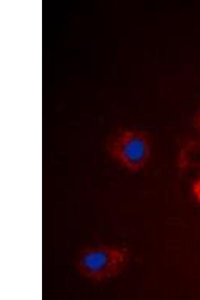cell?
Here are the masks:
<instances>
[{
  "mask_svg": "<svg viewBox=\"0 0 200 300\" xmlns=\"http://www.w3.org/2000/svg\"><path fill=\"white\" fill-rule=\"evenodd\" d=\"M128 253L124 248L114 246L87 247L78 254L75 264L84 276L102 280L118 275L124 268Z\"/></svg>",
  "mask_w": 200,
  "mask_h": 300,
  "instance_id": "cell-1",
  "label": "cell"
},
{
  "mask_svg": "<svg viewBox=\"0 0 200 300\" xmlns=\"http://www.w3.org/2000/svg\"><path fill=\"white\" fill-rule=\"evenodd\" d=\"M112 156L127 169L136 172L147 162L150 144L147 134L137 130H126L118 134L109 144Z\"/></svg>",
  "mask_w": 200,
  "mask_h": 300,
  "instance_id": "cell-2",
  "label": "cell"
},
{
  "mask_svg": "<svg viewBox=\"0 0 200 300\" xmlns=\"http://www.w3.org/2000/svg\"><path fill=\"white\" fill-rule=\"evenodd\" d=\"M192 192L196 200L200 204V178L193 184Z\"/></svg>",
  "mask_w": 200,
  "mask_h": 300,
  "instance_id": "cell-3",
  "label": "cell"
},
{
  "mask_svg": "<svg viewBox=\"0 0 200 300\" xmlns=\"http://www.w3.org/2000/svg\"><path fill=\"white\" fill-rule=\"evenodd\" d=\"M194 124L196 130L200 135V108L194 116Z\"/></svg>",
  "mask_w": 200,
  "mask_h": 300,
  "instance_id": "cell-4",
  "label": "cell"
}]
</instances>
